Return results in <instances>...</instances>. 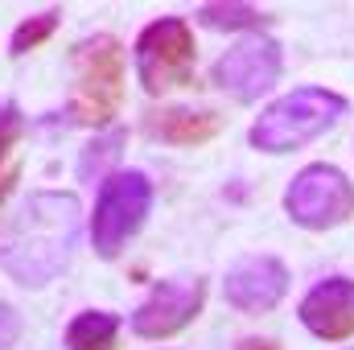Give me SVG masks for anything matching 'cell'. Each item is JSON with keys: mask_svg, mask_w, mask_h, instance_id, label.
<instances>
[{"mask_svg": "<svg viewBox=\"0 0 354 350\" xmlns=\"http://www.w3.org/2000/svg\"><path fill=\"white\" fill-rule=\"evenodd\" d=\"M79 231H83V214H79V198L66 190H37L29 194L0 239V268L4 276H12L25 288H41L50 280H58L71 256L79 248Z\"/></svg>", "mask_w": 354, "mask_h": 350, "instance_id": "1", "label": "cell"}, {"mask_svg": "<svg viewBox=\"0 0 354 350\" xmlns=\"http://www.w3.org/2000/svg\"><path fill=\"white\" fill-rule=\"evenodd\" d=\"M346 116V99L326 87H297L284 99L268 103L256 116L248 145L256 153H297L309 140L326 136L338 120Z\"/></svg>", "mask_w": 354, "mask_h": 350, "instance_id": "2", "label": "cell"}, {"mask_svg": "<svg viewBox=\"0 0 354 350\" xmlns=\"http://www.w3.org/2000/svg\"><path fill=\"white\" fill-rule=\"evenodd\" d=\"M71 62H75V79H71L66 116L87 124V128L111 124V116L124 103V50H120V42L111 33H95L71 50Z\"/></svg>", "mask_w": 354, "mask_h": 350, "instance_id": "3", "label": "cell"}, {"mask_svg": "<svg viewBox=\"0 0 354 350\" xmlns=\"http://www.w3.org/2000/svg\"><path fill=\"white\" fill-rule=\"evenodd\" d=\"M153 214V181L136 169H115L99 181L95 214H91V248L99 260L124 256V248L136 239L145 219Z\"/></svg>", "mask_w": 354, "mask_h": 350, "instance_id": "4", "label": "cell"}, {"mask_svg": "<svg viewBox=\"0 0 354 350\" xmlns=\"http://www.w3.org/2000/svg\"><path fill=\"white\" fill-rule=\"evenodd\" d=\"M194 33L185 25V17H157L140 29L136 37V75L140 87L153 99L185 87L194 79Z\"/></svg>", "mask_w": 354, "mask_h": 350, "instance_id": "5", "label": "cell"}, {"mask_svg": "<svg viewBox=\"0 0 354 350\" xmlns=\"http://www.w3.org/2000/svg\"><path fill=\"white\" fill-rule=\"evenodd\" d=\"M284 210L305 231H330L354 219V185L334 165H309L288 181Z\"/></svg>", "mask_w": 354, "mask_h": 350, "instance_id": "6", "label": "cell"}, {"mask_svg": "<svg viewBox=\"0 0 354 350\" xmlns=\"http://www.w3.org/2000/svg\"><path fill=\"white\" fill-rule=\"evenodd\" d=\"M276 79H280V42L272 33H243L218 54L210 71V83L235 99H260L276 87Z\"/></svg>", "mask_w": 354, "mask_h": 350, "instance_id": "7", "label": "cell"}, {"mask_svg": "<svg viewBox=\"0 0 354 350\" xmlns=\"http://www.w3.org/2000/svg\"><path fill=\"white\" fill-rule=\"evenodd\" d=\"M202 301H206V284L198 276H165L136 305L132 334L136 338H169L202 313Z\"/></svg>", "mask_w": 354, "mask_h": 350, "instance_id": "8", "label": "cell"}, {"mask_svg": "<svg viewBox=\"0 0 354 350\" xmlns=\"http://www.w3.org/2000/svg\"><path fill=\"white\" fill-rule=\"evenodd\" d=\"M288 293V268L276 256H248L223 276V297L239 313H268Z\"/></svg>", "mask_w": 354, "mask_h": 350, "instance_id": "9", "label": "cell"}, {"mask_svg": "<svg viewBox=\"0 0 354 350\" xmlns=\"http://www.w3.org/2000/svg\"><path fill=\"white\" fill-rule=\"evenodd\" d=\"M297 317L322 342H346V338H354V280L351 276H326V280H317L301 297Z\"/></svg>", "mask_w": 354, "mask_h": 350, "instance_id": "10", "label": "cell"}, {"mask_svg": "<svg viewBox=\"0 0 354 350\" xmlns=\"http://www.w3.org/2000/svg\"><path fill=\"white\" fill-rule=\"evenodd\" d=\"M145 132L161 145H206L210 136H218V116L202 111V107H185V103H165V107H153L145 116Z\"/></svg>", "mask_w": 354, "mask_h": 350, "instance_id": "11", "label": "cell"}, {"mask_svg": "<svg viewBox=\"0 0 354 350\" xmlns=\"http://www.w3.org/2000/svg\"><path fill=\"white\" fill-rule=\"evenodd\" d=\"M268 21L272 17L264 8L243 4V0H218V4H202L198 8V25L218 29V33H264Z\"/></svg>", "mask_w": 354, "mask_h": 350, "instance_id": "12", "label": "cell"}, {"mask_svg": "<svg viewBox=\"0 0 354 350\" xmlns=\"http://www.w3.org/2000/svg\"><path fill=\"white\" fill-rule=\"evenodd\" d=\"M120 342V317L103 309H83L66 326V350H115Z\"/></svg>", "mask_w": 354, "mask_h": 350, "instance_id": "13", "label": "cell"}, {"mask_svg": "<svg viewBox=\"0 0 354 350\" xmlns=\"http://www.w3.org/2000/svg\"><path fill=\"white\" fill-rule=\"evenodd\" d=\"M124 145H128V136H124L120 128L99 132L87 149H83V157H79V177H83V181H95V177H103V174L111 177L115 174V165H120Z\"/></svg>", "mask_w": 354, "mask_h": 350, "instance_id": "14", "label": "cell"}, {"mask_svg": "<svg viewBox=\"0 0 354 350\" xmlns=\"http://www.w3.org/2000/svg\"><path fill=\"white\" fill-rule=\"evenodd\" d=\"M58 25H62V8H46V12L25 17V21L12 29V37H8V54H12V58H21V54H29V50L46 46V42L54 37V29H58Z\"/></svg>", "mask_w": 354, "mask_h": 350, "instance_id": "15", "label": "cell"}, {"mask_svg": "<svg viewBox=\"0 0 354 350\" xmlns=\"http://www.w3.org/2000/svg\"><path fill=\"white\" fill-rule=\"evenodd\" d=\"M21 140V107L17 103H0V169H4V157L8 149Z\"/></svg>", "mask_w": 354, "mask_h": 350, "instance_id": "16", "label": "cell"}, {"mask_svg": "<svg viewBox=\"0 0 354 350\" xmlns=\"http://www.w3.org/2000/svg\"><path fill=\"white\" fill-rule=\"evenodd\" d=\"M21 338V313L0 301V350H12Z\"/></svg>", "mask_w": 354, "mask_h": 350, "instance_id": "17", "label": "cell"}, {"mask_svg": "<svg viewBox=\"0 0 354 350\" xmlns=\"http://www.w3.org/2000/svg\"><path fill=\"white\" fill-rule=\"evenodd\" d=\"M17 177H21V169H17V165H12V174H4V177H0V206H4V198L12 194V185H17Z\"/></svg>", "mask_w": 354, "mask_h": 350, "instance_id": "18", "label": "cell"}, {"mask_svg": "<svg viewBox=\"0 0 354 350\" xmlns=\"http://www.w3.org/2000/svg\"><path fill=\"white\" fill-rule=\"evenodd\" d=\"M239 350H280V347L268 342V338H248V342H239Z\"/></svg>", "mask_w": 354, "mask_h": 350, "instance_id": "19", "label": "cell"}, {"mask_svg": "<svg viewBox=\"0 0 354 350\" xmlns=\"http://www.w3.org/2000/svg\"><path fill=\"white\" fill-rule=\"evenodd\" d=\"M346 350H354V347H346Z\"/></svg>", "mask_w": 354, "mask_h": 350, "instance_id": "20", "label": "cell"}]
</instances>
